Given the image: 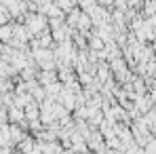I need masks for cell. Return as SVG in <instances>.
Wrapping results in <instances>:
<instances>
[{
  "label": "cell",
  "mask_w": 156,
  "mask_h": 154,
  "mask_svg": "<svg viewBox=\"0 0 156 154\" xmlns=\"http://www.w3.org/2000/svg\"><path fill=\"white\" fill-rule=\"evenodd\" d=\"M23 26L32 36H40V34L49 32V17H44L40 13H27L23 17Z\"/></svg>",
  "instance_id": "obj_1"
},
{
  "label": "cell",
  "mask_w": 156,
  "mask_h": 154,
  "mask_svg": "<svg viewBox=\"0 0 156 154\" xmlns=\"http://www.w3.org/2000/svg\"><path fill=\"white\" fill-rule=\"evenodd\" d=\"M34 66H40L42 70H55V51L53 49H34L32 51Z\"/></svg>",
  "instance_id": "obj_2"
},
{
  "label": "cell",
  "mask_w": 156,
  "mask_h": 154,
  "mask_svg": "<svg viewBox=\"0 0 156 154\" xmlns=\"http://www.w3.org/2000/svg\"><path fill=\"white\" fill-rule=\"evenodd\" d=\"M6 114H9V125H21L26 120V112L21 108H17V106H11L6 110Z\"/></svg>",
  "instance_id": "obj_3"
},
{
  "label": "cell",
  "mask_w": 156,
  "mask_h": 154,
  "mask_svg": "<svg viewBox=\"0 0 156 154\" xmlns=\"http://www.w3.org/2000/svg\"><path fill=\"white\" fill-rule=\"evenodd\" d=\"M59 78H57V72L55 70H42L40 74H38V82L42 84V87H49L53 82H57Z\"/></svg>",
  "instance_id": "obj_4"
},
{
  "label": "cell",
  "mask_w": 156,
  "mask_h": 154,
  "mask_svg": "<svg viewBox=\"0 0 156 154\" xmlns=\"http://www.w3.org/2000/svg\"><path fill=\"white\" fill-rule=\"evenodd\" d=\"M13 34H15V26L13 23H6V26H0V42L4 45H11L13 40Z\"/></svg>",
  "instance_id": "obj_5"
},
{
  "label": "cell",
  "mask_w": 156,
  "mask_h": 154,
  "mask_svg": "<svg viewBox=\"0 0 156 154\" xmlns=\"http://www.w3.org/2000/svg\"><path fill=\"white\" fill-rule=\"evenodd\" d=\"M63 13H70V11H74L76 9V4H78V0H53Z\"/></svg>",
  "instance_id": "obj_6"
},
{
  "label": "cell",
  "mask_w": 156,
  "mask_h": 154,
  "mask_svg": "<svg viewBox=\"0 0 156 154\" xmlns=\"http://www.w3.org/2000/svg\"><path fill=\"white\" fill-rule=\"evenodd\" d=\"M6 23H11V15H9V11L0 4V26H6Z\"/></svg>",
  "instance_id": "obj_7"
}]
</instances>
